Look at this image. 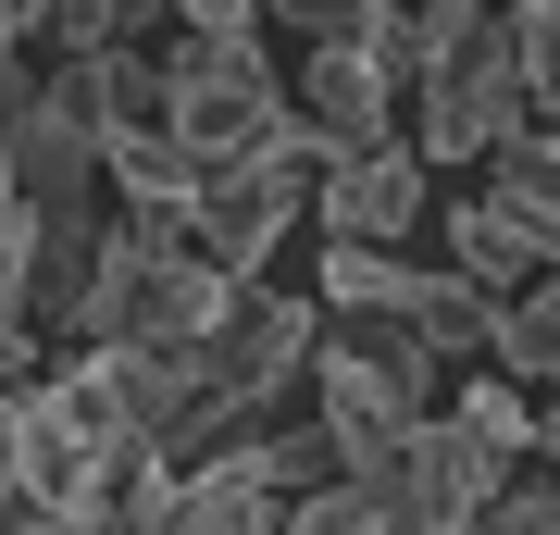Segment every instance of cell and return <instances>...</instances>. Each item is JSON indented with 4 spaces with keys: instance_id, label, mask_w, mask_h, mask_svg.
I'll list each match as a JSON object with an SVG mask.
<instances>
[{
    "instance_id": "cell-2",
    "label": "cell",
    "mask_w": 560,
    "mask_h": 535,
    "mask_svg": "<svg viewBox=\"0 0 560 535\" xmlns=\"http://www.w3.org/2000/svg\"><path fill=\"white\" fill-rule=\"evenodd\" d=\"M88 474H101V449L50 411V374L0 386V535H62Z\"/></svg>"
},
{
    "instance_id": "cell-9",
    "label": "cell",
    "mask_w": 560,
    "mask_h": 535,
    "mask_svg": "<svg viewBox=\"0 0 560 535\" xmlns=\"http://www.w3.org/2000/svg\"><path fill=\"white\" fill-rule=\"evenodd\" d=\"M287 535H411V523L386 486H312V498H287Z\"/></svg>"
},
{
    "instance_id": "cell-8",
    "label": "cell",
    "mask_w": 560,
    "mask_h": 535,
    "mask_svg": "<svg viewBox=\"0 0 560 535\" xmlns=\"http://www.w3.org/2000/svg\"><path fill=\"white\" fill-rule=\"evenodd\" d=\"M436 287L448 275H411V261H386V249H324V299H337L349 324H411V337H423Z\"/></svg>"
},
{
    "instance_id": "cell-10",
    "label": "cell",
    "mask_w": 560,
    "mask_h": 535,
    "mask_svg": "<svg viewBox=\"0 0 560 535\" xmlns=\"http://www.w3.org/2000/svg\"><path fill=\"white\" fill-rule=\"evenodd\" d=\"M50 125L113 162V62H62V75H50Z\"/></svg>"
},
{
    "instance_id": "cell-16",
    "label": "cell",
    "mask_w": 560,
    "mask_h": 535,
    "mask_svg": "<svg viewBox=\"0 0 560 535\" xmlns=\"http://www.w3.org/2000/svg\"><path fill=\"white\" fill-rule=\"evenodd\" d=\"M175 25H187V38H261V13H249V0H187Z\"/></svg>"
},
{
    "instance_id": "cell-5",
    "label": "cell",
    "mask_w": 560,
    "mask_h": 535,
    "mask_svg": "<svg viewBox=\"0 0 560 535\" xmlns=\"http://www.w3.org/2000/svg\"><path fill=\"white\" fill-rule=\"evenodd\" d=\"M162 535H287V498H275V474H261V449L212 461V474H175Z\"/></svg>"
},
{
    "instance_id": "cell-3",
    "label": "cell",
    "mask_w": 560,
    "mask_h": 535,
    "mask_svg": "<svg viewBox=\"0 0 560 535\" xmlns=\"http://www.w3.org/2000/svg\"><path fill=\"white\" fill-rule=\"evenodd\" d=\"M300 224V162H237V175H200V199H187L175 249H200L212 275L261 287V249Z\"/></svg>"
},
{
    "instance_id": "cell-13",
    "label": "cell",
    "mask_w": 560,
    "mask_h": 535,
    "mask_svg": "<svg viewBox=\"0 0 560 535\" xmlns=\"http://www.w3.org/2000/svg\"><path fill=\"white\" fill-rule=\"evenodd\" d=\"M486 175H499V199H523V212H548V224H560V138H511Z\"/></svg>"
},
{
    "instance_id": "cell-7",
    "label": "cell",
    "mask_w": 560,
    "mask_h": 535,
    "mask_svg": "<svg viewBox=\"0 0 560 535\" xmlns=\"http://www.w3.org/2000/svg\"><path fill=\"white\" fill-rule=\"evenodd\" d=\"M411 212H423L411 150H374V162H349V175H324V237H337V249H386V237H411Z\"/></svg>"
},
{
    "instance_id": "cell-17",
    "label": "cell",
    "mask_w": 560,
    "mask_h": 535,
    "mask_svg": "<svg viewBox=\"0 0 560 535\" xmlns=\"http://www.w3.org/2000/svg\"><path fill=\"white\" fill-rule=\"evenodd\" d=\"M548 398H560V386H548ZM548 437H560V411H548Z\"/></svg>"
},
{
    "instance_id": "cell-12",
    "label": "cell",
    "mask_w": 560,
    "mask_h": 535,
    "mask_svg": "<svg viewBox=\"0 0 560 535\" xmlns=\"http://www.w3.org/2000/svg\"><path fill=\"white\" fill-rule=\"evenodd\" d=\"M499 374L560 386V275H536V299H511V349H499Z\"/></svg>"
},
{
    "instance_id": "cell-15",
    "label": "cell",
    "mask_w": 560,
    "mask_h": 535,
    "mask_svg": "<svg viewBox=\"0 0 560 535\" xmlns=\"http://www.w3.org/2000/svg\"><path fill=\"white\" fill-rule=\"evenodd\" d=\"M511 62H523V88L560 113V0H536V13H511Z\"/></svg>"
},
{
    "instance_id": "cell-4",
    "label": "cell",
    "mask_w": 560,
    "mask_h": 535,
    "mask_svg": "<svg viewBox=\"0 0 560 535\" xmlns=\"http://www.w3.org/2000/svg\"><path fill=\"white\" fill-rule=\"evenodd\" d=\"M499 498H511V461L486 449L474 423H423V437H411V461H399V511H411V535H474Z\"/></svg>"
},
{
    "instance_id": "cell-14",
    "label": "cell",
    "mask_w": 560,
    "mask_h": 535,
    "mask_svg": "<svg viewBox=\"0 0 560 535\" xmlns=\"http://www.w3.org/2000/svg\"><path fill=\"white\" fill-rule=\"evenodd\" d=\"M460 423H474V437L499 449V461H523V449H536V411H523L499 374H474V386H460Z\"/></svg>"
},
{
    "instance_id": "cell-11",
    "label": "cell",
    "mask_w": 560,
    "mask_h": 535,
    "mask_svg": "<svg viewBox=\"0 0 560 535\" xmlns=\"http://www.w3.org/2000/svg\"><path fill=\"white\" fill-rule=\"evenodd\" d=\"M423 349H511V299H486V287H436V312H423Z\"/></svg>"
},
{
    "instance_id": "cell-6",
    "label": "cell",
    "mask_w": 560,
    "mask_h": 535,
    "mask_svg": "<svg viewBox=\"0 0 560 535\" xmlns=\"http://www.w3.org/2000/svg\"><path fill=\"white\" fill-rule=\"evenodd\" d=\"M448 237H460V287H486V299H499L523 261H536V275H560V224H548V212H523V199H499V187L460 199Z\"/></svg>"
},
{
    "instance_id": "cell-1",
    "label": "cell",
    "mask_w": 560,
    "mask_h": 535,
    "mask_svg": "<svg viewBox=\"0 0 560 535\" xmlns=\"http://www.w3.org/2000/svg\"><path fill=\"white\" fill-rule=\"evenodd\" d=\"M423 138L448 162H499L523 138V62L499 13H423Z\"/></svg>"
}]
</instances>
